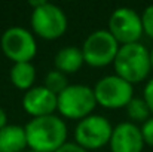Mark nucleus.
Segmentation results:
<instances>
[{"label": "nucleus", "mask_w": 153, "mask_h": 152, "mask_svg": "<svg viewBox=\"0 0 153 152\" xmlns=\"http://www.w3.org/2000/svg\"><path fill=\"white\" fill-rule=\"evenodd\" d=\"M24 128L28 151L34 152H56L67 142L68 136L65 121L55 113L31 118Z\"/></svg>", "instance_id": "obj_1"}, {"label": "nucleus", "mask_w": 153, "mask_h": 152, "mask_svg": "<svg viewBox=\"0 0 153 152\" xmlns=\"http://www.w3.org/2000/svg\"><path fill=\"white\" fill-rule=\"evenodd\" d=\"M114 75L120 76L129 84H140L152 72L150 51L143 43H129L120 45L113 61Z\"/></svg>", "instance_id": "obj_2"}, {"label": "nucleus", "mask_w": 153, "mask_h": 152, "mask_svg": "<svg viewBox=\"0 0 153 152\" xmlns=\"http://www.w3.org/2000/svg\"><path fill=\"white\" fill-rule=\"evenodd\" d=\"M28 4L33 7L30 24L34 36L43 40H56L65 33L68 19L58 4L46 0H31Z\"/></svg>", "instance_id": "obj_3"}, {"label": "nucleus", "mask_w": 153, "mask_h": 152, "mask_svg": "<svg viewBox=\"0 0 153 152\" xmlns=\"http://www.w3.org/2000/svg\"><path fill=\"white\" fill-rule=\"evenodd\" d=\"M97 107V100L92 87L83 84H70L61 94H58V107L61 118L80 121L92 115Z\"/></svg>", "instance_id": "obj_4"}, {"label": "nucleus", "mask_w": 153, "mask_h": 152, "mask_svg": "<svg viewBox=\"0 0 153 152\" xmlns=\"http://www.w3.org/2000/svg\"><path fill=\"white\" fill-rule=\"evenodd\" d=\"M119 48L120 45L107 28L89 33L80 46L85 64L91 67H105L113 64Z\"/></svg>", "instance_id": "obj_5"}, {"label": "nucleus", "mask_w": 153, "mask_h": 152, "mask_svg": "<svg viewBox=\"0 0 153 152\" xmlns=\"http://www.w3.org/2000/svg\"><path fill=\"white\" fill-rule=\"evenodd\" d=\"M0 48L3 54L13 63H31L37 54L36 36L19 25L9 27L0 37Z\"/></svg>", "instance_id": "obj_6"}, {"label": "nucleus", "mask_w": 153, "mask_h": 152, "mask_svg": "<svg viewBox=\"0 0 153 152\" xmlns=\"http://www.w3.org/2000/svg\"><path fill=\"white\" fill-rule=\"evenodd\" d=\"M97 104L105 109H120L134 99V85L117 75L102 76L92 87Z\"/></svg>", "instance_id": "obj_7"}, {"label": "nucleus", "mask_w": 153, "mask_h": 152, "mask_svg": "<svg viewBox=\"0 0 153 152\" xmlns=\"http://www.w3.org/2000/svg\"><path fill=\"white\" fill-rule=\"evenodd\" d=\"M111 133L113 127L110 121L102 115L92 113L77 121L74 128V142L86 151L101 149L108 145Z\"/></svg>", "instance_id": "obj_8"}, {"label": "nucleus", "mask_w": 153, "mask_h": 152, "mask_svg": "<svg viewBox=\"0 0 153 152\" xmlns=\"http://www.w3.org/2000/svg\"><path fill=\"white\" fill-rule=\"evenodd\" d=\"M119 45H129L140 42L144 34L141 13L132 7H116L108 16V28Z\"/></svg>", "instance_id": "obj_9"}, {"label": "nucleus", "mask_w": 153, "mask_h": 152, "mask_svg": "<svg viewBox=\"0 0 153 152\" xmlns=\"http://www.w3.org/2000/svg\"><path fill=\"white\" fill-rule=\"evenodd\" d=\"M144 139L141 134V128L131 122L125 121L113 127V133L108 142L111 152H143Z\"/></svg>", "instance_id": "obj_10"}, {"label": "nucleus", "mask_w": 153, "mask_h": 152, "mask_svg": "<svg viewBox=\"0 0 153 152\" xmlns=\"http://www.w3.org/2000/svg\"><path fill=\"white\" fill-rule=\"evenodd\" d=\"M58 107V96L49 91L45 85H34L25 91L22 97V109L31 118L53 115Z\"/></svg>", "instance_id": "obj_11"}, {"label": "nucleus", "mask_w": 153, "mask_h": 152, "mask_svg": "<svg viewBox=\"0 0 153 152\" xmlns=\"http://www.w3.org/2000/svg\"><path fill=\"white\" fill-rule=\"evenodd\" d=\"M83 64H85L83 54H82V49L77 46H64L53 57L55 70L64 75H71V73L79 72Z\"/></svg>", "instance_id": "obj_12"}, {"label": "nucleus", "mask_w": 153, "mask_h": 152, "mask_svg": "<svg viewBox=\"0 0 153 152\" xmlns=\"http://www.w3.org/2000/svg\"><path fill=\"white\" fill-rule=\"evenodd\" d=\"M28 148L25 128L16 124H7L0 130V152H25Z\"/></svg>", "instance_id": "obj_13"}, {"label": "nucleus", "mask_w": 153, "mask_h": 152, "mask_svg": "<svg viewBox=\"0 0 153 152\" xmlns=\"http://www.w3.org/2000/svg\"><path fill=\"white\" fill-rule=\"evenodd\" d=\"M10 82L21 91H28L36 82V67L33 63H13L9 70Z\"/></svg>", "instance_id": "obj_14"}, {"label": "nucleus", "mask_w": 153, "mask_h": 152, "mask_svg": "<svg viewBox=\"0 0 153 152\" xmlns=\"http://www.w3.org/2000/svg\"><path fill=\"white\" fill-rule=\"evenodd\" d=\"M125 109H126V115H128L129 121L134 122V124H135V122L144 124V122L152 116L150 109H149L147 103L144 101L143 97H134L132 100L126 104Z\"/></svg>", "instance_id": "obj_15"}, {"label": "nucleus", "mask_w": 153, "mask_h": 152, "mask_svg": "<svg viewBox=\"0 0 153 152\" xmlns=\"http://www.w3.org/2000/svg\"><path fill=\"white\" fill-rule=\"evenodd\" d=\"M43 85L52 91L53 94H61L70 84H68V79H67V75L58 72V70H51L45 75V79H43Z\"/></svg>", "instance_id": "obj_16"}, {"label": "nucleus", "mask_w": 153, "mask_h": 152, "mask_svg": "<svg viewBox=\"0 0 153 152\" xmlns=\"http://www.w3.org/2000/svg\"><path fill=\"white\" fill-rule=\"evenodd\" d=\"M141 21H143V30L144 34L149 36L153 40V4H149L143 13H141Z\"/></svg>", "instance_id": "obj_17"}, {"label": "nucleus", "mask_w": 153, "mask_h": 152, "mask_svg": "<svg viewBox=\"0 0 153 152\" xmlns=\"http://www.w3.org/2000/svg\"><path fill=\"white\" fill-rule=\"evenodd\" d=\"M140 128H141V134H143L144 143L153 148V116H150Z\"/></svg>", "instance_id": "obj_18"}, {"label": "nucleus", "mask_w": 153, "mask_h": 152, "mask_svg": "<svg viewBox=\"0 0 153 152\" xmlns=\"http://www.w3.org/2000/svg\"><path fill=\"white\" fill-rule=\"evenodd\" d=\"M143 99L147 103L149 109H150V113L153 116V78L147 81V84L144 85V90H143Z\"/></svg>", "instance_id": "obj_19"}, {"label": "nucleus", "mask_w": 153, "mask_h": 152, "mask_svg": "<svg viewBox=\"0 0 153 152\" xmlns=\"http://www.w3.org/2000/svg\"><path fill=\"white\" fill-rule=\"evenodd\" d=\"M56 152H89V151H86L85 148H82L76 142H65Z\"/></svg>", "instance_id": "obj_20"}, {"label": "nucleus", "mask_w": 153, "mask_h": 152, "mask_svg": "<svg viewBox=\"0 0 153 152\" xmlns=\"http://www.w3.org/2000/svg\"><path fill=\"white\" fill-rule=\"evenodd\" d=\"M6 125H7V115H6V112L0 107V130L4 128Z\"/></svg>", "instance_id": "obj_21"}, {"label": "nucleus", "mask_w": 153, "mask_h": 152, "mask_svg": "<svg viewBox=\"0 0 153 152\" xmlns=\"http://www.w3.org/2000/svg\"><path fill=\"white\" fill-rule=\"evenodd\" d=\"M150 63H152V70H153V48L150 49Z\"/></svg>", "instance_id": "obj_22"}, {"label": "nucleus", "mask_w": 153, "mask_h": 152, "mask_svg": "<svg viewBox=\"0 0 153 152\" xmlns=\"http://www.w3.org/2000/svg\"><path fill=\"white\" fill-rule=\"evenodd\" d=\"M25 152H34V151H25Z\"/></svg>", "instance_id": "obj_23"}]
</instances>
